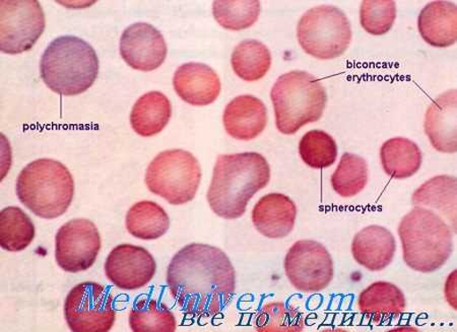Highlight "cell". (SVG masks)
Here are the masks:
<instances>
[{"label":"cell","mask_w":457,"mask_h":332,"mask_svg":"<svg viewBox=\"0 0 457 332\" xmlns=\"http://www.w3.org/2000/svg\"><path fill=\"white\" fill-rule=\"evenodd\" d=\"M167 285L184 312L212 317L230 303L236 271L224 251L193 243L173 256L167 270Z\"/></svg>","instance_id":"cell-1"},{"label":"cell","mask_w":457,"mask_h":332,"mask_svg":"<svg viewBox=\"0 0 457 332\" xmlns=\"http://www.w3.org/2000/svg\"><path fill=\"white\" fill-rule=\"evenodd\" d=\"M270 180V164L262 154H220L213 168L206 198L217 216L238 219L245 215L250 199L267 187Z\"/></svg>","instance_id":"cell-2"},{"label":"cell","mask_w":457,"mask_h":332,"mask_svg":"<svg viewBox=\"0 0 457 332\" xmlns=\"http://www.w3.org/2000/svg\"><path fill=\"white\" fill-rule=\"evenodd\" d=\"M43 82L62 95L83 94L99 73V58L87 42L75 36H62L44 51L40 62Z\"/></svg>","instance_id":"cell-3"},{"label":"cell","mask_w":457,"mask_h":332,"mask_svg":"<svg viewBox=\"0 0 457 332\" xmlns=\"http://www.w3.org/2000/svg\"><path fill=\"white\" fill-rule=\"evenodd\" d=\"M399 235L405 264L424 274L444 267L453 251L451 228L437 213L421 206L403 218Z\"/></svg>","instance_id":"cell-4"},{"label":"cell","mask_w":457,"mask_h":332,"mask_svg":"<svg viewBox=\"0 0 457 332\" xmlns=\"http://www.w3.org/2000/svg\"><path fill=\"white\" fill-rule=\"evenodd\" d=\"M20 202L37 217L53 220L64 215L75 196V181L61 162L38 159L21 170L17 179Z\"/></svg>","instance_id":"cell-5"},{"label":"cell","mask_w":457,"mask_h":332,"mask_svg":"<svg viewBox=\"0 0 457 332\" xmlns=\"http://www.w3.org/2000/svg\"><path fill=\"white\" fill-rule=\"evenodd\" d=\"M277 129L291 136L309 123L319 121L328 102L320 80L307 71H294L277 79L271 88Z\"/></svg>","instance_id":"cell-6"},{"label":"cell","mask_w":457,"mask_h":332,"mask_svg":"<svg viewBox=\"0 0 457 332\" xmlns=\"http://www.w3.org/2000/svg\"><path fill=\"white\" fill-rule=\"evenodd\" d=\"M201 180L200 163L193 154L183 150L160 153L145 173V184L151 193L173 205L193 201Z\"/></svg>","instance_id":"cell-7"},{"label":"cell","mask_w":457,"mask_h":332,"mask_svg":"<svg viewBox=\"0 0 457 332\" xmlns=\"http://www.w3.org/2000/svg\"><path fill=\"white\" fill-rule=\"evenodd\" d=\"M297 37L302 49L320 61L342 56L352 41L350 21L333 5L313 7L299 21Z\"/></svg>","instance_id":"cell-8"},{"label":"cell","mask_w":457,"mask_h":332,"mask_svg":"<svg viewBox=\"0 0 457 332\" xmlns=\"http://www.w3.org/2000/svg\"><path fill=\"white\" fill-rule=\"evenodd\" d=\"M63 312L73 332H108L116 320L113 295L94 282L73 286L64 301Z\"/></svg>","instance_id":"cell-9"},{"label":"cell","mask_w":457,"mask_h":332,"mask_svg":"<svg viewBox=\"0 0 457 332\" xmlns=\"http://www.w3.org/2000/svg\"><path fill=\"white\" fill-rule=\"evenodd\" d=\"M0 49L6 54L31 50L46 29V16L36 0L0 3Z\"/></svg>","instance_id":"cell-10"},{"label":"cell","mask_w":457,"mask_h":332,"mask_svg":"<svg viewBox=\"0 0 457 332\" xmlns=\"http://www.w3.org/2000/svg\"><path fill=\"white\" fill-rule=\"evenodd\" d=\"M285 271L300 292H321L335 277L334 261L328 249L313 240H300L287 251Z\"/></svg>","instance_id":"cell-11"},{"label":"cell","mask_w":457,"mask_h":332,"mask_svg":"<svg viewBox=\"0 0 457 332\" xmlns=\"http://www.w3.org/2000/svg\"><path fill=\"white\" fill-rule=\"evenodd\" d=\"M102 246L98 228L87 219L68 221L55 236V260L58 267L70 274L90 270Z\"/></svg>","instance_id":"cell-12"},{"label":"cell","mask_w":457,"mask_h":332,"mask_svg":"<svg viewBox=\"0 0 457 332\" xmlns=\"http://www.w3.org/2000/svg\"><path fill=\"white\" fill-rule=\"evenodd\" d=\"M105 275L118 289L137 291L151 283L157 272L153 255L141 246L121 245L109 253Z\"/></svg>","instance_id":"cell-13"},{"label":"cell","mask_w":457,"mask_h":332,"mask_svg":"<svg viewBox=\"0 0 457 332\" xmlns=\"http://www.w3.org/2000/svg\"><path fill=\"white\" fill-rule=\"evenodd\" d=\"M120 54L131 69L153 71L165 62L166 41L154 26L136 23L125 29L121 36Z\"/></svg>","instance_id":"cell-14"},{"label":"cell","mask_w":457,"mask_h":332,"mask_svg":"<svg viewBox=\"0 0 457 332\" xmlns=\"http://www.w3.org/2000/svg\"><path fill=\"white\" fill-rule=\"evenodd\" d=\"M177 95L193 106H208L215 102L222 90L217 72L209 65L189 62L177 69L173 78Z\"/></svg>","instance_id":"cell-15"},{"label":"cell","mask_w":457,"mask_h":332,"mask_svg":"<svg viewBox=\"0 0 457 332\" xmlns=\"http://www.w3.org/2000/svg\"><path fill=\"white\" fill-rule=\"evenodd\" d=\"M223 123L228 136L249 142L261 136L267 128L268 110L254 95H238L226 106Z\"/></svg>","instance_id":"cell-16"},{"label":"cell","mask_w":457,"mask_h":332,"mask_svg":"<svg viewBox=\"0 0 457 332\" xmlns=\"http://www.w3.org/2000/svg\"><path fill=\"white\" fill-rule=\"evenodd\" d=\"M456 90H449L435 99L425 115V132L435 150L454 154L457 151Z\"/></svg>","instance_id":"cell-17"},{"label":"cell","mask_w":457,"mask_h":332,"mask_svg":"<svg viewBox=\"0 0 457 332\" xmlns=\"http://www.w3.org/2000/svg\"><path fill=\"white\" fill-rule=\"evenodd\" d=\"M296 217V204L289 196L282 194L264 195L253 211L256 230L270 239L287 237L293 231Z\"/></svg>","instance_id":"cell-18"},{"label":"cell","mask_w":457,"mask_h":332,"mask_svg":"<svg viewBox=\"0 0 457 332\" xmlns=\"http://www.w3.org/2000/svg\"><path fill=\"white\" fill-rule=\"evenodd\" d=\"M396 242L386 228L372 225L353 237L352 253L355 261L370 271H381L393 262Z\"/></svg>","instance_id":"cell-19"},{"label":"cell","mask_w":457,"mask_h":332,"mask_svg":"<svg viewBox=\"0 0 457 332\" xmlns=\"http://www.w3.org/2000/svg\"><path fill=\"white\" fill-rule=\"evenodd\" d=\"M407 308V301L399 286L376 282L359 295L358 309L375 324L399 319Z\"/></svg>","instance_id":"cell-20"},{"label":"cell","mask_w":457,"mask_h":332,"mask_svg":"<svg viewBox=\"0 0 457 332\" xmlns=\"http://www.w3.org/2000/svg\"><path fill=\"white\" fill-rule=\"evenodd\" d=\"M418 29L429 46L446 48L457 40V9L451 2H432L420 12Z\"/></svg>","instance_id":"cell-21"},{"label":"cell","mask_w":457,"mask_h":332,"mask_svg":"<svg viewBox=\"0 0 457 332\" xmlns=\"http://www.w3.org/2000/svg\"><path fill=\"white\" fill-rule=\"evenodd\" d=\"M171 117L170 101L163 93L153 91L136 102L130 113V124L138 136L151 137L163 131Z\"/></svg>","instance_id":"cell-22"},{"label":"cell","mask_w":457,"mask_h":332,"mask_svg":"<svg viewBox=\"0 0 457 332\" xmlns=\"http://www.w3.org/2000/svg\"><path fill=\"white\" fill-rule=\"evenodd\" d=\"M380 160L386 175L395 179H407L421 168L423 154L412 140L395 137L382 145Z\"/></svg>","instance_id":"cell-23"},{"label":"cell","mask_w":457,"mask_h":332,"mask_svg":"<svg viewBox=\"0 0 457 332\" xmlns=\"http://www.w3.org/2000/svg\"><path fill=\"white\" fill-rule=\"evenodd\" d=\"M129 234L139 240H157L170 228L166 211L156 203L143 201L132 205L125 218Z\"/></svg>","instance_id":"cell-24"},{"label":"cell","mask_w":457,"mask_h":332,"mask_svg":"<svg viewBox=\"0 0 457 332\" xmlns=\"http://www.w3.org/2000/svg\"><path fill=\"white\" fill-rule=\"evenodd\" d=\"M456 178L453 176L440 175L427 181L412 195L415 206H429L438 211L452 221L453 231L456 228Z\"/></svg>","instance_id":"cell-25"},{"label":"cell","mask_w":457,"mask_h":332,"mask_svg":"<svg viewBox=\"0 0 457 332\" xmlns=\"http://www.w3.org/2000/svg\"><path fill=\"white\" fill-rule=\"evenodd\" d=\"M231 63L238 78L245 82H256L269 72L271 55L263 43L257 40H245L235 47Z\"/></svg>","instance_id":"cell-26"},{"label":"cell","mask_w":457,"mask_h":332,"mask_svg":"<svg viewBox=\"0 0 457 332\" xmlns=\"http://www.w3.org/2000/svg\"><path fill=\"white\" fill-rule=\"evenodd\" d=\"M36 228L31 219L17 206L0 212V245L9 253H20L35 239Z\"/></svg>","instance_id":"cell-27"},{"label":"cell","mask_w":457,"mask_h":332,"mask_svg":"<svg viewBox=\"0 0 457 332\" xmlns=\"http://www.w3.org/2000/svg\"><path fill=\"white\" fill-rule=\"evenodd\" d=\"M129 321L134 332H174L177 328L171 310L146 297L139 299L130 310Z\"/></svg>","instance_id":"cell-28"},{"label":"cell","mask_w":457,"mask_h":332,"mask_svg":"<svg viewBox=\"0 0 457 332\" xmlns=\"http://www.w3.org/2000/svg\"><path fill=\"white\" fill-rule=\"evenodd\" d=\"M330 182L336 193L342 197L358 195L368 183L367 162L357 154H344Z\"/></svg>","instance_id":"cell-29"},{"label":"cell","mask_w":457,"mask_h":332,"mask_svg":"<svg viewBox=\"0 0 457 332\" xmlns=\"http://www.w3.org/2000/svg\"><path fill=\"white\" fill-rule=\"evenodd\" d=\"M254 327L258 332H301L304 330V316L283 302H272L258 311Z\"/></svg>","instance_id":"cell-30"},{"label":"cell","mask_w":457,"mask_h":332,"mask_svg":"<svg viewBox=\"0 0 457 332\" xmlns=\"http://www.w3.org/2000/svg\"><path fill=\"white\" fill-rule=\"evenodd\" d=\"M262 5L257 0H217L212 4V14L218 24L231 31H241L253 27L260 18Z\"/></svg>","instance_id":"cell-31"},{"label":"cell","mask_w":457,"mask_h":332,"mask_svg":"<svg viewBox=\"0 0 457 332\" xmlns=\"http://www.w3.org/2000/svg\"><path fill=\"white\" fill-rule=\"evenodd\" d=\"M299 154L302 161L311 168H328L337 161V145L326 131L312 130L301 138Z\"/></svg>","instance_id":"cell-32"},{"label":"cell","mask_w":457,"mask_h":332,"mask_svg":"<svg viewBox=\"0 0 457 332\" xmlns=\"http://www.w3.org/2000/svg\"><path fill=\"white\" fill-rule=\"evenodd\" d=\"M395 19L396 4L393 0H365L361 5V26L373 36L388 33Z\"/></svg>","instance_id":"cell-33"}]
</instances>
